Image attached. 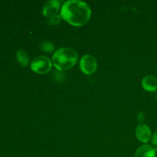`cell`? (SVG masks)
Segmentation results:
<instances>
[{
  "label": "cell",
  "instance_id": "2",
  "mask_svg": "<svg viewBox=\"0 0 157 157\" xmlns=\"http://www.w3.org/2000/svg\"><path fill=\"white\" fill-rule=\"evenodd\" d=\"M78 61V55L74 49L70 48H61L52 56L54 66L59 71H65L71 68Z\"/></svg>",
  "mask_w": 157,
  "mask_h": 157
},
{
  "label": "cell",
  "instance_id": "3",
  "mask_svg": "<svg viewBox=\"0 0 157 157\" xmlns=\"http://www.w3.org/2000/svg\"><path fill=\"white\" fill-rule=\"evenodd\" d=\"M52 67L51 60L45 56H38L32 61L31 68L35 73L44 75L48 73Z\"/></svg>",
  "mask_w": 157,
  "mask_h": 157
},
{
  "label": "cell",
  "instance_id": "10",
  "mask_svg": "<svg viewBox=\"0 0 157 157\" xmlns=\"http://www.w3.org/2000/svg\"><path fill=\"white\" fill-rule=\"evenodd\" d=\"M40 47L44 52H52L55 50V45L49 41H43L40 44Z\"/></svg>",
  "mask_w": 157,
  "mask_h": 157
},
{
  "label": "cell",
  "instance_id": "7",
  "mask_svg": "<svg viewBox=\"0 0 157 157\" xmlns=\"http://www.w3.org/2000/svg\"><path fill=\"white\" fill-rule=\"evenodd\" d=\"M134 157H156V150L151 145L145 144L136 150Z\"/></svg>",
  "mask_w": 157,
  "mask_h": 157
},
{
  "label": "cell",
  "instance_id": "4",
  "mask_svg": "<svg viewBox=\"0 0 157 157\" xmlns=\"http://www.w3.org/2000/svg\"><path fill=\"white\" fill-rule=\"evenodd\" d=\"M98 67V63L94 57L90 55H86L80 61V68L86 75H92Z\"/></svg>",
  "mask_w": 157,
  "mask_h": 157
},
{
  "label": "cell",
  "instance_id": "11",
  "mask_svg": "<svg viewBox=\"0 0 157 157\" xmlns=\"http://www.w3.org/2000/svg\"><path fill=\"white\" fill-rule=\"evenodd\" d=\"M48 18V24L50 25H59V23L61 22V15H57Z\"/></svg>",
  "mask_w": 157,
  "mask_h": 157
},
{
  "label": "cell",
  "instance_id": "5",
  "mask_svg": "<svg viewBox=\"0 0 157 157\" xmlns=\"http://www.w3.org/2000/svg\"><path fill=\"white\" fill-rule=\"evenodd\" d=\"M60 1L58 0H52L45 3L42 9L43 15L51 18L55 15H58V12L60 9Z\"/></svg>",
  "mask_w": 157,
  "mask_h": 157
},
{
  "label": "cell",
  "instance_id": "12",
  "mask_svg": "<svg viewBox=\"0 0 157 157\" xmlns=\"http://www.w3.org/2000/svg\"><path fill=\"white\" fill-rule=\"evenodd\" d=\"M151 142H152V144H153V145L156 146V147H157V131L153 135V136H152Z\"/></svg>",
  "mask_w": 157,
  "mask_h": 157
},
{
  "label": "cell",
  "instance_id": "9",
  "mask_svg": "<svg viewBox=\"0 0 157 157\" xmlns=\"http://www.w3.org/2000/svg\"><path fill=\"white\" fill-rule=\"evenodd\" d=\"M16 58L18 63H19L21 66L25 67V66H27L28 64H29V56H28L27 53H26L24 50H22V49H20V50H18V52H17Z\"/></svg>",
  "mask_w": 157,
  "mask_h": 157
},
{
  "label": "cell",
  "instance_id": "8",
  "mask_svg": "<svg viewBox=\"0 0 157 157\" xmlns=\"http://www.w3.org/2000/svg\"><path fill=\"white\" fill-rule=\"evenodd\" d=\"M142 86L147 91H156L157 90V78L153 75L146 76L142 80Z\"/></svg>",
  "mask_w": 157,
  "mask_h": 157
},
{
  "label": "cell",
  "instance_id": "6",
  "mask_svg": "<svg viewBox=\"0 0 157 157\" xmlns=\"http://www.w3.org/2000/svg\"><path fill=\"white\" fill-rule=\"evenodd\" d=\"M151 130L146 124H140L136 129V136L137 139L142 143H147L151 139Z\"/></svg>",
  "mask_w": 157,
  "mask_h": 157
},
{
  "label": "cell",
  "instance_id": "1",
  "mask_svg": "<svg viewBox=\"0 0 157 157\" xmlns=\"http://www.w3.org/2000/svg\"><path fill=\"white\" fill-rule=\"evenodd\" d=\"M61 16L74 26L85 25L91 16V10L87 3L78 0L65 2L61 9Z\"/></svg>",
  "mask_w": 157,
  "mask_h": 157
},
{
  "label": "cell",
  "instance_id": "13",
  "mask_svg": "<svg viewBox=\"0 0 157 157\" xmlns=\"http://www.w3.org/2000/svg\"><path fill=\"white\" fill-rule=\"evenodd\" d=\"M156 100H157V95H156Z\"/></svg>",
  "mask_w": 157,
  "mask_h": 157
}]
</instances>
